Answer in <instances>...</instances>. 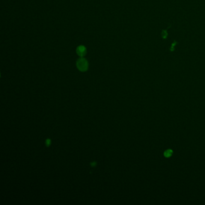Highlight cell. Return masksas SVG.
Here are the masks:
<instances>
[{
	"mask_svg": "<svg viewBox=\"0 0 205 205\" xmlns=\"http://www.w3.org/2000/svg\"><path fill=\"white\" fill-rule=\"evenodd\" d=\"M77 68L81 72H85L88 70L89 63L88 61L83 57L79 58L77 62Z\"/></svg>",
	"mask_w": 205,
	"mask_h": 205,
	"instance_id": "cell-1",
	"label": "cell"
},
{
	"mask_svg": "<svg viewBox=\"0 0 205 205\" xmlns=\"http://www.w3.org/2000/svg\"><path fill=\"white\" fill-rule=\"evenodd\" d=\"M77 53L79 56L82 57L86 55L87 49L84 46L80 45L77 47Z\"/></svg>",
	"mask_w": 205,
	"mask_h": 205,
	"instance_id": "cell-2",
	"label": "cell"
},
{
	"mask_svg": "<svg viewBox=\"0 0 205 205\" xmlns=\"http://www.w3.org/2000/svg\"><path fill=\"white\" fill-rule=\"evenodd\" d=\"M172 154H173V151H172V150L168 149V150H167V151H166L164 152V155L165 157L169 158L170 156H171Z\"/></svg>",
	"mask_w": 205,
	"mask_h": 205,
	"instance_id": "cell-3",
	"label": "cell"
},
{
	"mask_svg": "<svg viewBox=\"0 0 205 205\" xmlns=\"http://www.w3.org/2000/svg\"><path fill=\"white\" fill-rule=\"evenodd\" d=\"M46 145L49 146L50 145V144H51V141H50V140H49V139L47 140L46 141Z\"/></svg>",
	"mask_w": 205,
	"mask_h": 205,
	"instance_id": "cell-4",
	"label": "cell"
}]
</instances>
